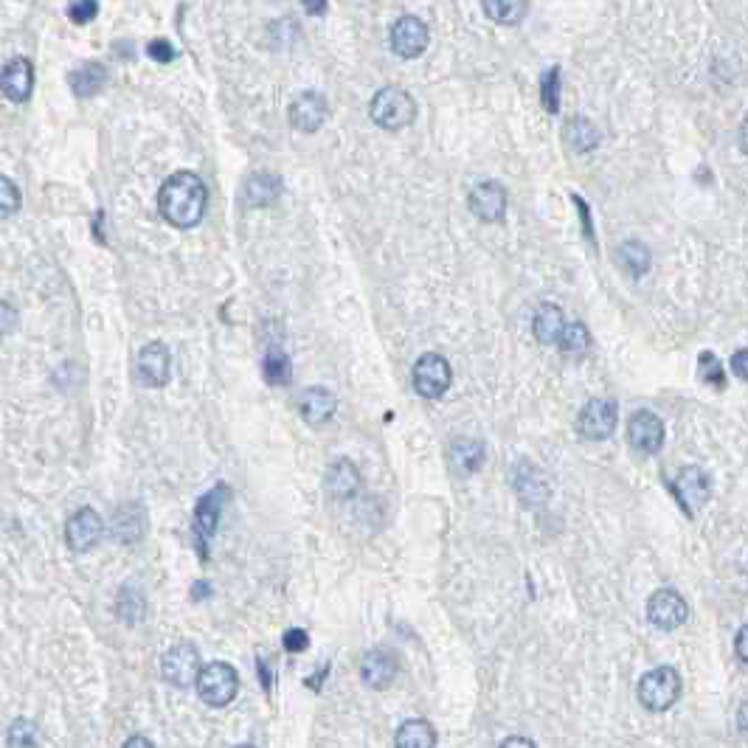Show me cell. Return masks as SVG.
I'll return each mask as SVG.
<instances>
[{
    "label": "cell",
    "mask_w": 748,
    "mask_h": 748,
    "mask_svg": "<svg viewBox=\"0 0 748 748\" xmlns=\"http://www.w3.org/2000/svg\"><path fill=\"white\" fill-rule=\"evenodd\" d=\"M557 346H560L566 355H583L585 349L591 346V332L585 330L583 321H571V324H566V330L560 335Z\"/></svg>",
    "instance_id": "d6a6232c"
},
{
    "label": "cell",
    "mask_w": 748,
    "mask_h": 748,
    "mask_svg": "<svg viewBox=\"0 0 748 748\" xmlns=\"http://www.w3.org/2000/svg\"><path fill=\"white\" fill-rule=\"evenodd\" d=\"M107 79H110V74L102 62H85L68 74V85L76 96H96L107 85Z\"/></svg>",
    "instance_id": "cb8c5ba5"
},
{
    "label": "cell",
    "mask_w": 748,
    "mask_h": 748,
    "mask_svg": "<svg viewBox=\"0 0 748 748\" xmlns=\"http://www.w3.org/2000/svg\"><path fill=\"white\" fill-rule=\"evenodd\" d=\"M116 616L124 625H138L147 616V599L141 594V588L135 585H124L116 597Z\"/></svg>",
    "instance_id": "f1b7e54d"
},
{
    "label": "cell",
    "mask_w": 748,
    "mask_h": 748,
    "mask_svg": "<svg viewBox=\"0 0 748 748\" xmlns=\"http://www.w3.org/2000/svg\"><path fill=\"white\" fill-rule=\"evenodd\" d=\"M498 748H538L532 740H526V737H507L504 743Z\"/></svg>",
    "instance_id": "bcb514c9"
},
{
    "label": "cell",
    "mask_w": 748,
    "mask_h": 748,
    "mask_svg": "<svg viewBox=\"0 0 748 748\" xmlns=\"http://www.w3.org/2000/svg\"><path fill=\"white\" fill-rule=\"evenodd\" d=\"M737 729L748 740V701H743V706L737 709Z\"/></svg>",
    "instance_id": "f6af8a7d"
},
{
    "label": "cell",
    "mask_w": 748,
    "mask_h": 748,
    "mask_svg": "<svg viewBox=\"0 0 748 748\" xmlns=\"http://www.w3.org/2000/svg\"><path fill=\"white\" fill-rule=\"evenodd\" d=\"M121 748H155V746H152V743L147 740V737H144V734H133V737H130V740H127V743H124Z\"/></svg>",
    "instance_id": "7dc6e473"
},
{
    "label": "cell",
    "mask_w": 748,
    "mask_h": 748,
    "mask_svg": "<svg viewBox=\"0 0 748 748\" xmlns=\"http://www.w3.org/2000/svg\"><path fill=\"white\" fill-rule=\"evenodd\" d=\"M512 490L524 501L526 507H543L552 498V484L543 476L538 464L518 462L512 467Z\"/></svg>",
    "instance_id": "8fae6325"
},
{
    "label": "cell",
    "mask_w": 748,
    "mask_h": 748,
    "mask_svg": "<svg viewBox=\"0 0 748 748\" xmlns=\"http://www.w3.org/2000/svg\"><path fill=\"white\" fill-rule=\"evenodd\" d=\"M574 200V206H577V211H580V220H583V231H585V237L588 240L594 242V225H591V211H588V206H585V200L583 197H571Z\"/></svg>",
    "instance_id": "b9f144b4"
},
{
    "label": "cell",
    "mask_w": 748,
    "mask_h": 748,
    "mask_svg": "<svg viewBox=\"0 0 748 748\" xmlns=\"http://www.w3.org/2000/svg\"><path fill=\"white\" fill-rule=\"evenodd\" d=\"M628 442L630 448L639 450L644 456L659 453L664 445V422L653 411H636L628 419Z\"/></svg>",
    "instance_id": "ac0fdd59"
},
{
    "label": "cell",
    "mask_w": 748,
    "mask_h": 748,
    "mask_svg": "<svg viewBox=\"0 0 748 748\" xmlns=\"http://www.w3.org/2000/svg\"><path fill=\"white\" fill-rule=\"evenodd\" d=\"M96 15H99V3L96 0H74V3H68V17L74 20L76 26L90 23Z\"/></svg>",
    "instance_id": "74e56055"
},
{
    "label": "cell",
    "mask_w": 748,
    "mask_h": 748,
    "mask_svg": "<svg viewBox=\"0 0 748 748\" xmlns=\"http://www.w3.org/2000/svg\"><path fill=\"white\" fill-rule=\"evenodd\" d=\"M225 501H228V487H223V484H217L214 490H209V493L197 501L195 538L203 557H209V540L214 538V532H217V526H220V515H223Z\"/></svg>",
    "instance_id": "ba28073f"
},
{
    "label": "cell",
    "mask_w": 748,
    "mask_h": 748,
    "mask_svg": "<svg viewBox=\"0 0 748 748\" xmlns=\"http://www.w3.org/2000/svg\"><path fill=\"white\" fill-rule=\"evenodd\" d=\"M734 650H737L740 661H746L748 664V625H743L740 633H737V639H734Z\"/></svg>",
    "instance_id": "ee69618b"
},
{
    "label": "cell",
    "mask_w": 748,
    "mask_h": 748,
    "mask_svg": "<svg viewBox=\"0 0 748 748\" xmlns=\"http://www.w3.org/2000/svg\"><path fill=\"white\" fill-rule=\"evenodd\" d=\"M6 746L9 748H37V726L26 718H17L9 732H6Z\"/></svg>",
    "instance_id": "836d02e7"
},
{
    "label": "cell",
    "mask_w": 748,
    "mask_h": 748,
    "mask_svg": "<svg viewBox=\"0 0 748 748\" xmlns=\"http://www.w3.org/2000/svg\"><path fill=\"white\" fill-rule=\"evenodd\" d=\"M282 195V178L273 175V172H254L251 178L245 180V189H242V197L248 206H270L273 200H279Z\"/></svg>",
    "instance_id": "603a6c76"
},
{
    "label": "cell",
    "mask_w": 748,
    "mask_h": 748,
    "mask_svg": "<svg viewBox=\"0 0 748 748\" xmlns=\"http://www.w3.org/2000/svg\"><path fill=\"white\" fill-rule=\"evenodd\" d=\"M234 748H256V746H248V743H245V746H234Z\"/></svg>",
    "instance_id": "f907efd6"
},
{
    "label": "cell",
    "mask_w": 748,
    "mask_h": 748,
    "mask_svg": "<svg viewBox=\"0 0 748 748\" xmlns=\"http://www.w3.org/2000/svg\"><path fill=\"white\" fill-rule=\"evenodd\" d=\"M197 695L206 701L214 709H223L228 706L237 692H240V675L237 670L228 664V661H211L200 670V678H197Z\"/></svg>",
    "instance_id": "3957f363"
},
{
    "label": "cell",
    "mask_w": 748,
    "mask_h": 748,
    "mask_svg": "<svg viewBox=\"0 0 748 748\" xmlns=\"http://www.w3.org/2000/svg\"><path fill=\"white\" fill-rule=\"evenodd\" d=\"M397 673H400V659H397L394 650L374 647L369 653H363V659H360V678L369 689L391 687Z\"/></svg>",
    "instance_id": "e0dca14e"
},
{
    "label": "cell",
    "mask_w": 748,
    "mask_h": 748,
    "mask_svg": "<svg viewBox=\"0 0 748 748\" xmlns=\"http://www.w3.org/2000/svg\"><path fill=\"white\" fill-rule=\"evenodd\" d=\"M262 372H265V380L270 386H285L293 374V366H290V358L287 352H282L279 346H273L265 352V360H262Z\"/></svg>",
    "instance_id": "1f68e13d"
},
{
    "label": "cell",
    "mask_w": 748,
    "mask_h": 748,
    "mask_svg": "<svg viewBox=\"0 0 748 748\" xmlns=\"http://www.w3.org/2000/svg\"><path fill=\"white\" fill-rule=\"evenodd\" d=\"M327 116H330L327 99L315 90H301L299 96H293L290 110H287V119L299 133H318Z\"/></svg>",
    "instance_id": "4fadbf2b"
},
{
    "label": "cell",
    "mask_w": 748,
    "mask_h": 748,
    "mask_svg": "<svg viewBox=\"0 0 748 748\" xmlns=\"http://www.w3.org/2000/svg\"><path fill=\"white\" fill-rule=\"evenodd\" d=\"M20 209V189L9 178L0 175V220L12 217Z\"/></svg>",
    "instance_id": "d590c367"
},
{
    "label": "cell",
    "mask_w": 748,
    "mask_h": 748,
    "mask_svg": "<svg viewBox=\"0 0 748 748\" xmlns=\"http://www.w3.org/2000/svg\"><path fill=\"white\" fill-rule=\"evenodd\" d=\"M540 102L549 113H560V68L554 65L549 68V74H543V82H540Z\"/></svg>",
    "instance_id": "e575fe53"
},
{
    "label": "cell",
    "mask_w": 748,
    "mask_h": 748,
    "mask_svg": "<svg viewBox=\"0 0 748 748\" xmlns=\"http://www.w3.org/2000/svg\"><path fill=\"white\" fill-rule=\"evenodd\" d=\"M200 653L192 642H178L175 647H169L161 661V675L169 687L186 689L197 684L200 678Z\"/></svg>",
    "instance_id": "8992f818"
},
{
    "label": "cell",
    "mask_w": 748,
    "mask_h": 748,
    "mask_svg": "<svg viewBox=\"0 0 748 748\" xmlns=\"http://www.w3.org/2000/svg\"><path fill=\"white\" fill-rule=\"evenodd\" d=\"M481 9L487 12V17L493 23H501V26H515L521 23L529 12V6L521 3V0H484Z\"/></svg>",
    "instance_id": "f546056e"
},
{
    "label": "cell",
    "mask_w": 748,
    "mask_h": 748,
    "mask_svg": "<svg viewBox=\"0 0 748 748\" xmlns=\"http://www.w3.org/2000/svg\"><path fill=\"white\" fill-rule=\"evenodd\" d=\"M147 54H150V57L155 62H164V65H166V62H172V60H175V57H178L175 45L169 43V40H164V37H161V40H152V43L147 45Z\"/></svg>",
    "instance_id": "f35d334b"
},
{
    "label": "cell",
    "mask_w": 748,
    "mask_h": 748,
    "mask_svg": "<svg viewBox=\"0 0 748 748\" xmlns=\"http://www.w3.org/2000/svg\"><path fill=\"white\" fill-rule=\"evenodd\" d=\"M740 150L748 155V116L743 119V124H740Z\"/></svg>",
    "instance_id": "c3c4849f"
},
{
    "label": "cell",
    "mask_w": 748,
    "mask_h": 748,
    "mask_svg": "<svg viewBox=\"0 0 748 748\" xmlns=\"http://www.w3.org/2000/svg\"><path fill=\"white\" fill-rule=\"evenodd\" d=\"M17 327V310L9 301L0 299V338H6Z\"/></svg>",
    "instance_id": "60d3db41"
},
{
    "label": "cell",
    "mask_w": 748,
    "mask_h": 748,
    "mask_svg": "<svg viewBox=\"0 0 748 748\" xmlns=\"http://www.w3.org/2000/svg\"><path fill=\"white\" fill-rule=\"evenodd\" d=\"M34 88V68L26 57H15L3 65L0 71V90L9 102H26Z\"/></svg>",
    "instance_id": "d6986e66"
},
{
    "label": "cell",
    "mask_w": 748,
    "mask_h": 748,
    "mask_svg": "<svg viewBox=\"0 0 748 748\" xmlns=\"http://www.w3.org/2000/svg\"><path fill=\"white\" fill-rule=\"evenodd\" d=\"M701 374H704L706 383H709V386H715V389H723V386H726L723 363H720L712 352H704V355H701Z\"/></svg>",
    "instance_id": "8d00e7d4"
},
{
    "label": "cell",
    "mask_w": 748,
    "mask_h": 748,
    "mask_svg": "<svg viewBox=\"0 0 748 748\" xmlns=\"http://www.w3.org/2000/svg\"><path fill=\"white\" fill-rule=\"evenodd\" d=\"M394 746L397 748H434L436 746V732L428 720L414 718L405 720L403 726L394 734Z\"/></svg>",
    "instance_id": "4316f807"
},
{
    "label": "cell",
    "mask_w": 748,
    "mask_h": 748,
    "mask_svg": "<svg viewBox=\"0 0 748 748\" xmlns=\"http://www.w3.org/2000/svg\"><path fill=\"white\" fill-rule=\"evenodd\" d=\"M681 698V675L675 667H656L639 681V701L650 712H667Z\"/></svg>",
    "instance_id": "277c9868"
},
{
    "label": "cell",
    "mask_w": 748,
    "mask_h": 748,
    "mask_svg": "<svg viewBox=\"0 0 748 748\" xmlns=\"http://www.w3.org/2000/svg\"><path fill=\"white\" fill-rule=\"evenodd\" d=\"M335 408H338V400H335V394H332L330 389H324V386H310V389H304V394L299 397L301 419H304L307 425H324V422H330L332 414H335Z\"/></svg>",
    "instance_id": "44dd1931"
},
{
    "label": "cell",
    "mask_w": 748,
    "mask_h": 748,
    "mask_svg": "<svg viewBox=\"0 0 748 748\" xmlns=\"http://www.w3.org/2000/svg\"><path fill=\"white\" fill-rule=\"evenodd\" d=\"M532 330H535V338L540 344L554 346L560 341V335L566 330V315L557 304H543L538 313H535V321H532Z\"/></svg>",
    "instance_id": "d4e9b609"
},
{
    "label": "cell",
    "mask_w": 748,
    "mask_h": 748,
    "mask_svg": "<svg viewBox=\"0 0 748 748\" xmlns=\"http://www.w3.org/2000/svg\"><path fill=\"white\" fill-rule=\"evenodd\" d=\"M102 532H105V524H102L99 512L90 507L76 509L74 515L65 521V543L74 552H90L102 540Z\"/></svg>",
    "instance_id": "2e32d148"
},
{
    "label": "cell",
    "mask_w": 748,
    "mask_h": 748,
    "mask_svg": "<svg viewBox=\"0 0 748 748\" xmlns=\"http://www.w3.org/2000/svg\"><path fill=\"white\" fill-rule=\"evenodd\" d=\"M566 144H569L574 152L597 150V144H599L597 127H594L588 119H583V116L571 119L569 124H566Z\"/></svg>",
    "instance_id": "4dcf8cb0"
},
{
    "label": "cell",
    "mask_w": 748,
    "mask_h": 748,
    "mask_svg": "<svg viewBox=\"0 0 748 748\" xmlns=\"http://www.w3.org/2000/svg\"><path fill=\"white\" fill-rule=\"evenodd\" d=\"M360 487H363V479H360V470L355 462H349V459H335V462L327 467L324 490H327L332 498L346 501V498L358 495Z\"/></svg>",
    "instance_id": "ffe728a7"
},
{
    "label": "cell",
    "mask_w": 748,
    "mask_h": 748,
    "mask_svg": "<svg viewBox=\"0 0 748 748\" xmlns=\"http://www.w3.org/2000/svg\"><path fill=\"white\" fill-rule=\"evenodd\" d=\"M209 192L195 172H175L164 180L158 192V211L175 228H195L206 214Z\"/></svg>",
    "instance_id": "6da1fadb"
},
{
    "label": "cell",
    "mask_w": 748,
    "mask_h": 748,
    "mask_svg": "<svg viewBox=\"0 0 748 748\" xmlns=\"http://www.w3.org/2000/svg\"><path fill=\"white\" fill-rule=\"evenodd\" d=\"M144 529H147V515L138 504H124L119 507V512L113 515V532L121 543H135V540L144 538Z\"/></svg>",
    "instance_id": "484cf974"
},
{
    "label": "cell",
    "mask_w": 748,
    "mask_h": 748,
    "mask_svg": "<svg viewBox=\"0 0 748 748\" xmlns=\"http://www.w3.org/2000/svg\"><path fill=\"white\" fill-rule=\"evenodd\" d=\"M282 644H285V650H290V653H304V650L310 647V636L301 628H290L285 633Z\"/></svg>",
    "instance_id": "ab89813d"
},
{
    "label": "cell",
    "mask_w": 748,
    "mask_h": 748,
    "mask_svg": "<svg viewBox=\"0 0 748 748\" xmlns=\"http://www.w3.org/2000/svg\"><path fill=\"white\" fill-rule=\"evenodd\" d=\"M616 419H619V408L614 400L605 397H594L583 405L580 417H577V434L588 439V442H605L614 434Z\"/></svg>",
    "instance_id": "52a82bcc"
},
{
    "label": "cell",
    "mask_w": 748,
    "mask_h": 748,
    "mask_svg": "<svg viewBox=\"0 0 748 748\" xmlns=\"http://www.w3.org/2000/svg\"><path fill=\"white\" fill-rule=\"evenodd\" d=\"M169 372H172V355L161 341H152L147 344L138 358H135V380L147 389H158V386H166L169 380Z\"/></svg>",
    "instance_id": "7c38bea8"
},
{
    "label": "cell",
    "mask_w": 748,
    "mask_h": 748,
    "mask_svg": "<svg viewBox=\"0 0 748 748\" xmlns=\"http://www.w3.org/2000/svg\"><path fill=\"white\" fill-rule=\"evenodd\" d=\"M369 116H372L377 127L397 133V130H405L411 121L417 119V102H414V96L408 90L383 88L374 93Z\"/></svg>",
    "instance_id": "7a4b0ae2"
},
{
    "label": "cell",
    "mask_w": 748,
    "mask_h": 748,
    "mask_svg": "<svg viewBox=\"0 0 748 748\" xmlns=\"http://www.w3.org/2000/svg\"><path fill=\"white\" fill-rule=\"evenodd\" d=\"M616 262H619V268L625 270L628 276L639 279L653 265V254H650V248L642 245V242H622L616 248Z\"/></svg>",
    "instance_id": "83f0119b"
},
{
    "label": "cell",
    "mask_w": 748,
    "mask_h": 748,
    "mask_svg": "<svg viewBox=\"0 0 748 748\" xmlns=\"http://www.w3.org/2000/svg\"><path fill=\"white\" fill-rule=\"evenodd\" d=\"M467 206L481 223H501L504 214H507V189L498 180H484V183L470 189Z\"/></svg>",
    "instance_id": "9a60e30c"
},
{
    "label": "cell",
    "mask_w": 748,
    "mask_h": 748,
    "mask_svg": "<svg viewBox=\"0 0 748 748\" xmlns=\"http://www.w3.org/2000/svg\"><path fill=\"white\" fill-rule=\"evenodd\" d=\"M689 608L687 599L673 588H659L653 597L647 599V619L650 625L659 630H675L687 622Z\"/></svg>",
    "instance_id": "9c48e42d"
},
{
    "label": "cell",
    "mask_w": 748,
    "mask_h": 748,
    "mask_svg": "<svg viewBox=\"0 0 748 748\" xmlns=\"http://www.w3.org/2000/svg\"><path fill=\"white\" fill-rule=\"evenodd\" d=\"M450 467L459 473V476H473L479 473L481 464H484V445L479 439H470V436H459L450 442L448 450Z\"/></svg>",
    "instance_id": "7402d4cb"
},
{
    "label": "cell",
    "mask_w": 748,
    "mask_h": 748,
    "mask_svg": "<svg viewBox=\"0 0 748 748\" xmlns=\"http://www.w3.org/2000/svg\"><path fill=\"white\" fill-rule=\"evenodd\" d=\"M428 40H431V31L414 15H403L391 26V51L403 60H414L419 54H425Z\"/></svg>",
    "instance_id": "5bb4252c"
},
{
    "label": "cell",
    "mask_w": 748,
    "mask_h": 748,
    "mask_svg": "<svg viewBox=\"0 0 748 748\" xmlns=\"http://www.w3.org/2000/svg\"><path fill=\"white\" fill-rule=\"evenodd\" d=\"M732 372L740 380H748V349H737L732 355Z\"/></svg>",
    "instance_id": "7bdbcfd3"
},
{
    "label": "cell",
    "mask_w": 748,
    "mask_h": 748,
    "mask_svg": "<svg viewBox=\"0 0 748 748\" xmlns=\"http://www.w3.org/2000/svg\"><path fill=\"white\" fill-rule=\"evenodd\" d=\"M411 380H414V389H417L419 397L425 400H439L445 397L453 383V369L450 363L442 355L436 352H428L414 363V372H411Z\"/></svg>",
    "instance_id": "5b68a950"
},
{
    "label": "cell",
    "mask_w": 748,
    "mask_h": 748,
    "mask_svg": "<svg viewBox=\"0 0 748 748\" xmlns=\"http://www.w3.org/2000/svg\"><path fill=\"white\" fill-rule=\"evenodd\" d=\"M304 9H307L310 15H324V12H327V3H307Z\"/></svg>",
    "instance_id": "681fc988"
},
{
    "label": "cell",
    "mask_w": 748,
    "mask_h": 748,
    "mask_svg": "<svg viewBox=\"0 0 748 748\" xmlns=\"http://www.w3.org/2000/svg\"><path fill=\"white\" fill-rule=\"evenodd\" d=\"M673 493L689 518H695V509L704 507L706 501H709L712 481H709V476H706L701 467L689 464V467H681V470H678V476H675L673 481Z\"/></svg>",
    "instance_id": "30bf717a"
}]
</instances>
